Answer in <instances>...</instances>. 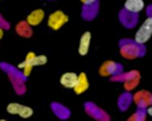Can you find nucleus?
Wrapping results in <instances>:
<instances>
[{
  "mask_svg": "<svg viewBox=\"0 0 152 121\" xmlns=\"http://www.w3.org/2000/svg\"><path fill=\"white\" fill-rule=\"evenodd\" d=\"M0 28H3V30H6V28H10V24H8V22L7 20H4V17L0 15Z\"/></svg>",
  "mask_w": 152,
  "mask_h": 121,
  "instance_id": "25",
  "label": "nucleus"
},
{
  "mask_svg": "<svg viewBox=\"0 0 152 121\" xmlns=\"http://www.w3.org/2000/svg\"><path fill=\"white\" fill-rule=\"evenodd\" d=\"M45 17V11L43 9H34L31 14L27 16L26 22L30 24V26H38Z\"/></svg>",
  "mask_w": 152,
  "mask_h": 121,
  "instance_id": "14",
  "label": "nucleus"
},
{
  "mask_svg": "<svg viewBox=\"0 0 152 121\" xmlns=\"http://www.w3.org/2000/svg\"><path fill=\"white\" fill-rule=\"evenodd\" d=\"M3 31H4L3 28H0V39H1V38H3V35H4V32H3Z\"/></svg>",
  "mask_w": 152,
  "mask_h": 121,
  "instance_id": "28",
  "label": "nucleus"
},
{
  "mask_svg": "<svg viewBox=\"0 0 152 121\" xmlns=\"http://www.w3.org/2000/svg\"><path fill=\"white\" fill-rule=\"evenodd\" d=\"M147 15H148V17H151L152 19V4L147 7Z\"/></svg>",
  "mask_w": 152,
  "mask_h": 121,
  "instance_id": "26",
  "label": "nucleus"
},
{
  "mask_svg": "<svg viewBox=\"0 0 152 121\" xmlns=\"http://www.w3.org/2000/svg\"><path fill=\"white\" fill-rule=\"evenodd\" d=\"M124 9L137 15L141 9H144V1L143 0H128L124 4Z\"/></svg>",
  "mask_w": 152,
  "mask_h": 121,
  "instance_id": "13",
  "label": "nucleus"
},
{
  "mask_svg": "<svg viewBox=\"0 0 152 121\" xmlns=\"http://www.w3.org/2000/svg\"><path fill=\"white\" fill-rule=\"evenodd\" d=\"M147 113H148V114H149V116H151V117H152V106H149L148 109H147Z\"/></svg>",
  "mask_w": 152,
  "mask_h": 121,
  "instance_id": "27",
  "label": "nucleus"
},
{
  "mask_svg": "<svg viewBox=\"0 0 152 121\" xmlns=\"http://www.w3.org/2000/svg\"><path fill=\"white\" fill-rule=\"evenodd\" d=\"M0 121H6V120H0Z\"/></svg>",
  "mask_w": 152,
  "mask_h": 121,
  "instance_id": "29",
  "label": "nucleus"
},
{
  "mask_svg": "<svg viewBox=\"0 0 152 121\" xmlns=\"http://www.w3.org/2000/svg\"><path fill=\"white\" fill-rule=\"evenodd\" d=\"M16 32L18 35L23 38H30L32 35V30H31V26H30L27 22H20V23L16 24Z\"/></svg>",
  "mask_w": 152,
  "mask_h": 121,
  "instance_id": "18",
  "label": "nucleus"
},
{
  "mask_svg": "<svg viewBox=\"0 0 152 121\" xmlns=\"http://www.w3.org/2000/svg\"><path fill=\"white\" fill-rule=\"evenodd\" d=\"M88 87H89V81H88V77H86L85 73H81V74L78 75L77 85H75V87L73 90H74L77 94H81V93H83L85 90H88Z\"/></svg>",
  "mask_w": 152,
  "mask_h": 121,
  "instance_id": "16",
  "label": "nucleus"
},
{
  "mask_svg": "<svg viewBox=\"0 0 152 121\" xmlns=\"http://www.w3.org/2000/svg\"><path fill=\"white\" fill-rule=\"evenodd\" d=\"M118 19H120L121 24L126 28H132L137 24L139 16L136 14H132V12H128L126 9H121L120 15H118Z\"/></svg>",
  "mask_w": 152,
  "mask_h": 121,
  "instance_id": "8",
  "label": "nucleus"
},
{
  "mask_svg": "<svg viewBox=\"0 0 152 121\" xmlns=\"http://www.w3.org/2000/svg\"><path fill=\"white\" fill-rule=\"evenodd\" d=\"M22 106H23V105L18 104V102H11V104L7 106V112L11 113V114H19V112H20V109H22Z\"/></svg>",
  "mask_w": 152,
  "mask_h": 121,
  "instance_id": "22",
  "label": "nucleus"
},
{
  "mask_svg": "<svg viewBox=\"0 0 152 121\" xmlns=\"http://www.w3.org/2000/svg\"><path fill=\"white\" fill-rule=\"evenodd\" d=\"M145 117H147V110L145 109H139L137 112L133 113L126 121H145Z\"/></svg>",
  "mask_w": 152,
  "mask_h": 121,
  "instance_id": "20",
  "label": "nucleus"
},
{
  "mask_svg": "<svg viewBox=\"0 0 152 121\" xmlns=\"http://www.w3.org/2000/svg\"><path fill=\"white\" fill-rule=\"evenodd\" d=\"M98 8H100V3L96 1V0L93 1L92 4H89V6H83L82 11H81V16H82V19L88 20V22L93 20L96 16H97Z\"/></svg>",
  "mask_w": 152,
  "mask_h": 121,
  "instance_id": "9",
  "label": "nucleus"
},
{
  "mask_svg": "<svg viewBox=\"0 0 152 121\" xmlns=\"http://www.w3.org/2000/svg\"><path fill=\"white\" fill-rule=\"evenodd\" d=\"M133 101V95L131 94L129 92H126V93H124V94H121L120 95V98H118V101H117V105H118V109L120 110H126L129 106H131V102Z\"/></svg>",
  "mask_w": 152,
  "mask_h": 121,
  "instance_id": "17",
  "label": "nucleus"
},
{
  "mask_svg": "<svg viewBox=\"0 0 152 121\" xmlns=\"http://www.w3.org/2000/svg\"><path fill=\"white\" fill-rule=\"evenodd\" d=\"M35 57H37V55H35L34 52H28V54H27V57H26V59H24V62H22V63L18 66V69H22V70H23V75L26 78L28 77L30 71H31L32 67H34V59H35Z\"/></svg>",
  "mask_w": 152,
  "mask_h": 121,
  "instance_id": "11",
  "label": "nucleus"
},
{
  "mask_svg": "<svg viewBox=\"0 0 152 121\" xmlns=\"http://www.w3.org/2000/svg\"><path fill=\"white\" fill-rule=\"evenodd\" d=\"M139 71L137 70H132V71H128V73H123V74H120V75H116V77H112L110 79L112 81H120V82H128V81H131V79H133V78H136V77H139Z\"/></svg>",
  "mask_w": 152,
  "mask_h": 121,
  "instance_id": "19",
  "label": "nucleus"
},
{
  "mask_svg": "<svg viewBox=\"0 0 152 121\" xmlns=\"http://www.w3.org/2000/svg\"><path fill=\"white\" fill-rule=\"evenodd\" d=\"M51 110L54 112V114L61 120H67L70 117V109L66 106H63L59 102H53L51 104Z\"/></svg>",
  "mask_w": 152,
  "mask_h": 121,
  "instance_id": "10",
  "label": "nucleus"
},
{
  "mask_svg": "<svg viewBox=\"0 0 152 121\" xmlns=\"http://www.w3.org/2000/svg\"><path fill=\"white\" fill-rule=\"evenodd\" d=\"M121 55L126 59H135L137 57H143L145 54V47L143 44H137L135 40L121 39L120 40Z\"/></svg>",
  "mask_w": 152,
  "mask_h": 121,
  "instance_id": "2",
  "label": "nucleus"
},
{
  "mask_svg": "<svg viewBox=\"0 0 152 121\" xmlns=\"http://www.w3.org/2000/svg\"><path fill=\"white\" fill-rule=\"evenodd\" d=\"M152 36V19L151 17H147L144 20V23L141 24V27L136 31L135 35V42L137 44H143L145 42H148V39Z\"/></svg>",
  "mask_w": 152,
  "mask_h": 121,
  "instance_id": "3",
  "label": "nucleus"
},
{
  "mask_svg": "<svg viewBox=\"0 0 152 121\" xmlns=\"http://www.w3.org/2000/svg\"><path fill=\"white\" fill-rule=\"evenodd\" d=\"M100 74L102 77H116V75L123 74V65L116 63L113 60H106L101 65L100 67Z\"/></svg>",
  "mask_w": 152,
  "mask_h": 121,
  "instance_id": "4",
  "label": "nucleus"
},
{
  "mask_svg": "<svg viewBox=\"0 0 152 121\" xmlns=\"http://www.w3.org/2000/svg\"><path fill=\"white\" fill-rule=\"evenodd\" d=\"M19 116H20V117H23V118L31 117V116H32V109L23 105V106H22V109H20V112H19Z\"/></svg>",
  "mask_w": 152,
  "mask_h": 121,
  "instance_id": "23",
  "label": "nucleus"
},
{
  "mask_svg": "<svg viewBox=\"0 0 152 121\" xmlns=\"http://www.w3.org/2000/svg\"><path fill=\"white\" fill-rule=\"evenodd\" d=\"M139 81H140V75L136 77V78H133V79H131V81H128V82H125V84H124V87H125L126 92H131V90L135 89V87L137 86Z\"/></svg>",
  "mask_w": 152,
  "mask_h": 121,
  "instance_id": "21",
  "label": "nucleus"
},
{
  "mask_svg": "<svg viewBox=\"0 0 152 121\" xmlns=\"http://www.w3.org/2000/svg\"><path fill=\"white\" fill-rule=\"evenodd\" d=\"M78 81V75L75 73H65V74L61 77V84L62 86L69 87V89H74L75 85H77Z\"/></svg>",
  "mask_w": 152,
  "mask_h": 121,
  "instance_id": "12",
  "label": "nucleus"
},
{
  "mask_svg": "<svg viewBox=\"0 0 152 121\" xmlns=\"http://www.w3.org/2000/svg\"><path fill=\"white\" fill-rule=\"evenodd\" d=\"M90 40H92V34H90V32H85V34H82L81 40H80V47H78V51H80L81 55L88 54L89 47H90Z\"/></svg>",
  "mask_w": 152,
  "mask_h": 121,
  "instance_id": "15",
  "label": "nucleus"
},
{
  "mask_svg": "<svg viewBox=\"0 0 152 121\" xmlns=\"http://www.w3.org/2000/svg\"><path fill=\"white\" fill-rule=\"evenodd\" d=\"M133 102L137 105L139 109H148L149 106H152V93L140 90L133 95Z\"/></svg>",
  "mask_w": 152,
  "mask_h": 121,
  "instance_id": "6",
  "label": "nucleus"
},
{
  "mask_svg": "<svg viewBox=\"0 0 152 121\" xmlns=\"http://www.w3.org/2000/svg\"><path fill=\"white\" fill-rule=\"evenodd\" d=\"M85 112L88 113L90 117H93L97 121H109L110 120L109 114H108L105 110L101 109V108H98L96 104H93V102H86L85 104Z\"/></svg>",
  "mask_w": 152,
  "mask_h": 121,
  "instance_id": "5",
  "label": "nucleus"
},
{
  "mask_svg": "<svg viewBox=\"0 0 152 121\" xmlns=\"http://www.w3.org/2000/svg\"><path fill=\"white\" fill-rule=\"evenodd\" d=\"M0 67L8 74V78L11 79L12 85H14L15 92L18 94H24L26 93V77L23 75V73H20L19 69L6 63V62L0 63Z\"/></svg>",
  "mask_w": 152,
  "mask_h": 121,
  "instance_id": "1",
  "label": "nucleus"
},
{
  "mask_svg": "<svg viewBox=\"0 0 152 121\" xmlns=\"http://www.w3.org/2000/svg\"><path fill=\"white\" fill-rule=\"evenodd\" d=\"M47 62V57L45 55H37L34 59V66H40V65H45Z\"/></svg>",
  "mask_w": 152,
  "mask_h": 121,
  "instance_id": "24",
  "label": "nucleus"
},
{
  "mask_svg": "<svg viewBox=\"0 0 152 121\" xmlns=\"http://www.w3.org/2000/svg\"><path fill=\"white\" fill-rule=\"evenodd\" d=\"M67 20H69L67 15H65L62 11H55L49 16L47 24H49V27L53 30H59L63 24L67 23Z\"/></svg>",
  "mask_w": 152,
  "mask_h": 121,
  "instance_id": "7",
  "label": "nucleus"
}]
</instances>
